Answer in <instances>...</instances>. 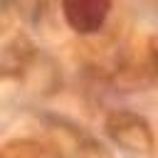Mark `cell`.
<instances>
[{"label":"cell","mask_w":158,"mask_h":158,"mask_svg":"<svg viewBox=\"0 0 158 158\" xmlns=\"http://www.w3.org/2000/svg\"><path fill=\"white\" fill-rule=\"evenodd\" d=\"M109 0H67L69 22L77 30H94L104 22Z\"/></svg>","instance_id":"obj_1"}]
</instances>
